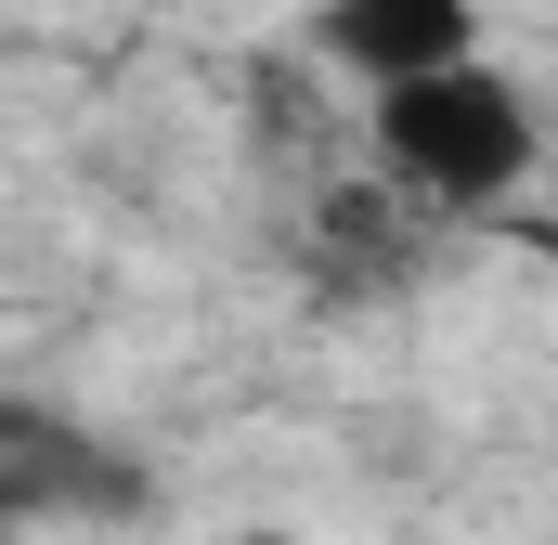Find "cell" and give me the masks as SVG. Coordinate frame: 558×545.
Returning a JSON list of instances; mask_svg holds the SVG:
<instances>
[{
	"instance_id": "1",
	"label": "cell",
	"mask_w": 558,
	"mask_h": 545,
	"mask_svg": "<svg viewBox=\"0 0 558 545\" xmlns=\"http://www.w3.org/2000/svg\"><path fill=\"white\" fill-rule=\"evenodd\" d=\"M533 156H546L533 92H520L507 65H481V52L364 92V169H377L416 221H481V208H507V195L533 182Z\"/></svg>"
},
{
	"instance_id": "2",
	"label": "cell",
	"mask_w": 558,
	"mask_h": 545,
	"mask_svg": "<svg viewBox=\"0 0 558 545\" xmlns=\"http://www.w3.org/2000/svg\"><path fill=\"white\" fill-rule=\"evenodd\" d=\"M299 52H325V78H351V92H390V78L481 52V0H312Z\"/></svg>"
},
{
	"instance_id": "3",
	"label": "cell",
	"mask_w": 558,
	"mask_h": 545,
	"mask_svg": "<svg viewBox=\"0 0 558 545\" xmlns=\"http://www.w3.org/2000/svg\"><path fill=\"white\" fill-rule=\"evenodd\" d=\"M247 545H286V533H247Z\"/></svg>"
}]
</instances>
